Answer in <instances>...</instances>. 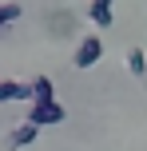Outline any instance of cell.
<instances>
[{"label":"cell","instance_id":"277c9868","mask_svg":"<svg viewBox=\"0 0 147 151\" xmlns=\"http://www.w3.org/2000/svg\"><path fill=\"white\" fill-rule=\"evenodd\" d=\"M12 99H28V104H32V83L0 80V104H12Z\"/></svg>","mask_w":147,"mask_h":151},{"label":"cell","instance_id":"6da1fadb","mask_svg":"<svg viewBox=\"0 0 147 151\" xmlns=\"http://www.w3.org/2000/svg\"><path fill=\"white\" fill-rule=\"evenodd\" d=\"M100 60H103V36H84L80 48H76V56H72V64L84 72V68H95Z\"/></svg>","mask_w":147,"mask_h":151},{"label":"cell","instance_id":"52a82bcc","mask_svg":"<svg viewBox=\"0 0 147 151\" xmlns=\"http://www.w3.org/2000/svg\"><path fill=\"white\" fill-rule=\"evenodd\" d=\"M127 72H131V76H147V56H143V48H131V52H127Z\"/></svg>","mask_w":147,"mask_h":151},{"label":"cell","instance_id":"ba28073f","mask_svg":"<svg viewBox=\"0 0 147 151\" xmlns=\"http://www.w3.org/2000/svg\"><path fill=\"white\" fill-rule=\"evenodd\" d=\"M12 20H20V4H0V32H4Z\"/></svg>","mask_w":147,"mask_h":151},{"label":"cell","instance_id":"7a4b0ae2","mask_svg":"<svg viewBox=\"0 0 147 151\" xmlns=\"http://www.w3.org/2000/svg\"><path fill=\"white\" fill-rule=\"evenodd\" d=\"M64 104L60 99H44V104H32L28 107V119L36 123V127H52V123H64Z\"/></svg>","mask_w":147,"mask_h":151},{"label":"cell","instance_id":"8992f818","mask_svg":"<svg viewBox=\"0 0 147 151\" xmlns=\"http://www.w3.org/2000/svg\"><path fill=\"white\" fill-rule=\"evenodd\" d=\"M44 99H56V88L48 76H36L32 80V104H44Z\"/></svg>","mask_w":147,"mask_h":151},{"label":"cell","instance_id":"5b68a950","mask_svg":"<svg viewBox=\"0 0 147 151\" xmlns=\"http://www.w3.org/2000/svg\"><path fill=\"white\" fill-rule=\"evenodd\" d=\"M87 16H92V24H95V28H111V24H115L111 0H92V4H87Z\"/></svg>","mask_w":147,"mask_h":151},{"label":"cell","instance_id":"3957f363","mask_svg":"<svg viewBox=\"0 0 147 151\" xmlns=\"http://www.w3.org/2000/svg\"><path fill=\"white\" fill-rule=\"evenodd\" d=\"M40 139V127L32 119H24V123H16L12 131H8V151H20V147H32Z\"/></svg>","mask_w":147,"mask_h":151}]
</instances>
